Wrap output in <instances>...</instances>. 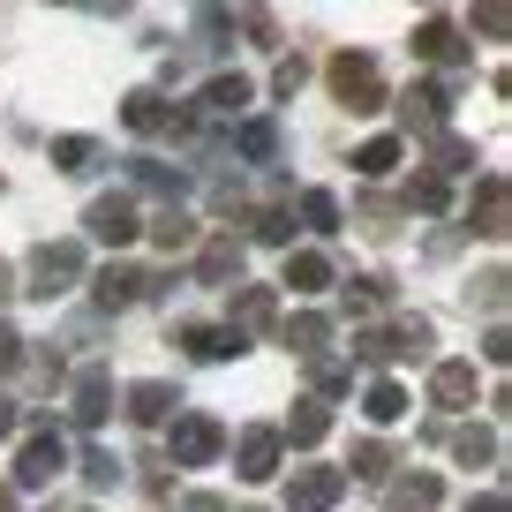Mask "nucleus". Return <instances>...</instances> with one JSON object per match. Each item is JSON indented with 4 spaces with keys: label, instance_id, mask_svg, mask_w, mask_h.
Returning a JSON list of instances; mask_svg holds the SVG:
<instances>
[{
    "label": "nucleus",
    "instance_id": "obj_1",
    "mask_svg": "<svg viewBox=\"0 0 512 512\" xmlns=\"http://www.w3.org/2000/svg\"><path fill=\"white\" fill-rule=\"evenodd\" d=\"M324 83H332V98H339V106H354V113H377L384 106V76H377L369 53H339V61L324 68Z\"/></svg>",
    "mask_w": 512,
    "mask_h": 512
},
{
    "label": "nucleus",
    "instance_id": "obj_2",
    "mask_svg": "<svg viewBox=\"0 0 512 512\" xmlns=\"http://www.w3.org/2000/svg\"><path fill=\"white\" fill-rule=\"evenodd\" d=\"M76 279H83V249H76V241H38V249H31V287H23V294L53 302V294H68Z\"/></svg>",
    "mask_w": 512,
    "mask_h": 512
},
{
    "label": "nucleus",
    "instance_id": "obj_3",
    "mask_svg": "<svg viewBox=\"0 0 512 512\" xmlns=\"http://www.w3.org/2000/svg\"><path fill=\"white\" fill-rule=\"evenodd\" d=\"M166 452H174V467H211L226 452V430L211 415H174V430H166Z\"/></svg>",
    "mask_w": 512,
    "mask_h": 512
},
{
    "label": "nucleus",
    "instance_id": "obj_4",
    "mask_svg": "<svg viewBox=\"0 0 512 512\" xmlns=\"http://www.w3.org/2000/svg\"><path fill=\"white\" fill-rule=\"evenodd\" d=\"M61 467H68L61 430H31V437H23V452H16V490H46Z\"/></svg>",
    "mask_w": 512,
    "mask_h": 512
},
{
    "label": "nucleus",
    "instance_id": "obj_5",
    "mask_svg": "<svg viewBox=\"0 0 512 512\" xmlns=\"http://www.w3.org/2000/svg\"><path fill=\"white\" fill-rule=\"evenodd\" d=\"M83 226H91V234L106 241V249H128V241L144 234V219H136V196H121V189H113V196H98V204L83 211Z\"/></svg>",
    "mask_w": 512,
    "mask_h": 512
},
{
    "label": "nucleus",
    "instance_id": "obj_6",
    "mask_svg": "<svg viewBox=\"0 0 512 512\" xmlns=\"http://www.w3.org/2000/svg\"><path fill=\"white\" fill-rule=\"evenodd\" d=\"M347 490V467H294L287 482V512H332Z\"/></svg>",
    "mask_w": 512,
    "mask_h": 512
},
{
    "label": "nucleus",
    "instance_id": "obj_7",
    "mask_svg": "<svg viewBox=\"0 0 512 512\" xmlns=\"http://www.w3.org/2000/svg\"><path fill=\"white\" fill-rule=\"evenodd\" d=\"M121 121L136 128V136H159V128H174V136H189V128H196V113H174V106H166L159 91H128Z\"/></svg>",
    "mask_w": 512,
    "mask_h": 512
},
{
    "label": "nucleus",
    "instance_id": "obj_8",
    "mask_svg": "<svg viewBox=\"0 0 512 512\" xmlns=\"http://www.w3.org/2000/svg\"><path fill=\"white\" fill-rule=\"evenodd\" d=\"M234 475H241V482H272V475H279V430H264V422H256V430H241V437H234Z\"/></svg>",
    "mask_w": 512,
    "mask_h": 512
},
{
    "label": "nucleus",
    "instance_id": "obj_9",
    "mask_svg": "<svg viewBox=\"0 0 512 512\" xmlns=\"http://www.w3.org/2000/svg\"><path fill=\"white\" fill-rule=\"evenodd\" d=\"M467 219H475V234H482V241H505V234H512L505 174H482V181H475V204H467Z\"/></svg>",
    "mask_w": 512,
    "mask_h": 512
},
{
    "label": "nucleus",
    "instance_id": "obj_10",
    "mask_svg": "<svg viewBox=\"0 0 512 512\" xmlns=\"http://www.w3.org/2000/svg\"><path fill=\"white\" fill-rule=\"evenodd\" d=\"M430 407L467 415V407H475V362H437L430 369Z\"/></svg>",
    "mask_w": 512,
    "mask_h": 512
},
{
    "label": "nucleus",
    "instance_id": "obj_11",
    "mask_svg": "<svg viewBox=\"0 0 512 512\" xmlns=\"http://www.w3.org/2000/svg\"><path fill=\"white\" fill-rule=\"evenodd\" d=\"M272 287H234V309H226V332L249 347V332H272Z\"/></svg>",
    "mask_w": 512,
    "mask_h": 512
},
{
    "label": "nucleus",
    "instance_id": "obj_12",
    "mask_svg": "<svg viewBox=\"0 0 512 512\" xmlns=\"http://www.w3.org/2000/svg\"><path fill=\"white\" fill-rule=\"evenodd\" d=\"M445 106H452L445 83H407V98H400L407 128H422V136H445Z\"/></svg>",
    "mask_w": 512,
    "mask_h": 512
},
{
    "label": "nucleus",
    "instance_id": "obj_13",
    "mask_svg": "<svg viewBox=\"0 0 512 512\" xmlns=\"http://www.w3.org/2000/svg\"><path fill=\"white\" fill-rule=\"evenodd\" d=\"M68 415H76V430H98V422L113 415V377H106V369H83V377H76Z\"/></svg>",
    "mask_w": 512,
    "mask_h": 512
},
{
    "label": "nucleus",
    "instance_id": "obj_14",
    "mask_svg": "<svg viewBox=\"0 0 512 512\" xmlns=\"http://www.w3.org/2000/svg\"><path fill=\"white\" fill-rule=\"evenodd\" d=\"M324 437H332V407H324V400H294V415H287V430H279V445L317 452Z\"/></svg>",
    "mask_w": 512,
    "mask_h": 512
},
{
    "label": "nucleus",
    "instance_id": "obj_15",
    "mask_svg": "<svg viewBox=\"0 0 512 512\" xmlns=\"http://www.w3.org/2000/svg\"><path fill=\"white\" fill-rule=\"evenodd\" d=\"M144 294H151V279L128 272V264H106V272L91 279V302L98 309H128V302H144Z\"/></svg>",
    "mask_w": 512,
    "mask_h": 512
},
{
    "label": "nucleus",
    "instance_id": "obj_16",
    "mask_svg": "<svg viewBox=\"0 0 512 512\" xmlns=\"http://www.w3.org/2000/svg\"><path fill=\"white\" fill-rule=\"evenodd\" d=\"M174 407H181V392H174V384H159V377L128 384V415L144 422V430H159V422H174Z\"/></svg>",
    "mask_w": 512,
    "mask_h": 512
},
{
    "label": "nucleus",
    "instance_id": "obj_17",
    "mask_svg": "<svg viewBox=\"0 0 512 512\" xmlns=\"http://www.w3.org/2000/svg\"><path fill=\"white\" fill-rule=\"evenodd\" d=\"M415 61H430V68H460V61H467V46H460V31H452L445 16H430V23L415 31Z\"/></svg>",
    "mask_w": 512,
    "mask_h": 512
},
{
    "label": "nucleus",
    "instance_id": "obj_18",
    "mask_svg": "<svg viewBox=\"0 0 512 512\" xmlns=\"http://www.w3.org/2000/svg\"><path fill=\"white\" fill-rule=\"evenodd\" d=\"M279 287L324 294V287H332V256H324V249H287V279H279Z\"/></svg>",
    "mask_w": 512,
    "mask_h": 512
},
{
    "label": "nucleus",
    "instance_id": "obj_19",
    "mask_svg": "<svg viewBox=\"0 0 512 512\" xmlns=\"http://www.w3.org/2000/svg\"><path fill=\"white\" fill-rule=\"evenodd\" d=\"M181 347H189L196 362H226V354H241V339L226 332V324H181Z\"/></svg>",
    "mask_w": 512,
    "mask_h": 512
},
{
    "label": "nucleus",
    "instance_id": "obj_20",
    "mask_svg": "<svg viewBox=\"0 0 512 512\" xmlns=\"http://www.w3.org/2000/svg\"><path fill=\"white\" fill-rule=\"evenodd\" d=\"M437 497H445V482H437V475H407L400 490L384 497V512H437Z\"/></svg>",
    "mask_w": 512,
    "mask_h": 512
},
{
    "label": "nucleus",
    "instance_id": "obj_21",
    "mask_svg": "<svg viewBox=\"0 0 512 512\" xmlns=\"http://www.w3.org/2000/svg\"><path fill=\"white\" fill-rule=\"evenodd\" d=\"M249 98H256V91H249V76H211L196 106H204V113H219V121H226V113H241Z\"/></svg>",
    "mask_w": 512,
    "mask_h": 512
},
{
    "label": "nucleus",
    "instance_id": "obj_22",
    "mask_svg": "<svg viewBox=\"0 0 512 512\" xmlns=\"http://www.w3.org/2000/svg\"><path fill=\"white\" fill-rule=\"evenodd\" d=\"M196 272H204V287H226V279L241 287V241H204V264H196Z\"/></svg>",
    "mask_w": 512,
    "mask_h": 512
},
{
    "label": "nucleus",
    "instance_id": "obj_23",
    "mask_svg": "<svg viewBox=\"0 0 512 512\" xmlns=\"http://www.w3.org/2000/svg\"><path fill=\"white\" fill-rule=\"evenodd\" d=\"M392 166H400V136H369V144L354 151V174L362 181H384Z\"/></svg>",
    "mask_w": 512,
    "mask_h": 512
},
{
    "label": "nucleus",
    "instance_id": "obj_24",
    "mask_svg": "<svg viewBox=\"0 0 512 512\" xmlns=\"http://www.w3.org/2000/svg\"><path fill=\"white\" fill-rule=\"evenodd\" d=\"M362 415L377 422V430H384V422H400V415H407V392H400L392 377H377V384L362 392Z\"/></svg>",
    "mask_w": 512,
    "mask_h": 512
},
{
    "label": "nucleus",
    "instance_id": "obj_25",
    "mask_svg": "<svg viewBox=\"0 0 512 512\" xmlns=\"http://www.w3.org/2000/svg\"><path fill=\"white\" fill-rule=\"evenodd\" d=\"M151 241H159L166 256H174V249H189V241H196V219H189L181 204H166L159 219H151Z\"/></svg>",
    "mask_w": 512,
    "mask_h": 512
},
{
    "label": "nucleus",
    "instance_id": "obj_26",
    "mask_svg": "<svg viewBox=\"0 0 512 512\" xmlns=\"http://www.w3.org/2000/svg\"><path fill=\"white\" fill-rule=\"evenodd\" d=\"M324 339H332V317H317V309L287 317V347H294V354H324Z\"/></svg>",
    "mask_w": 512,
    "mask_h": 512
},
{
    "label": "nucleus",
    "instance_id": "obj_27",
    "mask_svg": "<svg viewBox=\"0 0 512 512\" xmlns=\"http://www.w3.org/2000/svg\"><path fill=\"white\" fill-rule=\"evenodd\" d=\"M302 226L309 234H339V196L332 189H302Z\"/></svg>",
    "mask_w": 512,
    "mask_h": 512
},
{
    "label": "nucleus",
    "instance_id": "obj_28",
    "mask_svg": "<svg viewBox=\"0 0 512 512\" xmlns=\"http://www.w3.org/2000/svg\"><path fill=\"white\" fill-rule=\"evenodd\" d=\"M384 339H392V362H400V354H415V362H422V354H430V317H400Z\"/></svg>",
    "mask_w": 512,
    "mask_h": 512
},
{
    "label": "nucleus",
    "instance_id": "obj_29",
    "mask_svg": "<svg viewBox=\"0 0 512 512\" xmlns=\"http://www.w3.org/2000/svg\"><path fill=\"white\" fill-rule=\"evenodd\" d=\"M452 460H460V467H490L497 460V437L490 430H452Z\"/></svg>",
    "mask_w": 512,
    "mask_h": 512
},
{
    "label": "nucleus",
    "instance_id": "obj_30",
    "mask_svg": "<svg viewBox=\"0 0 512 512\" xmlns=\"http://www.w3.org/2000/svg\"><path fill=\"white\" fill-rule=\"evenodd\" d=\"M407 204H415V211H445L452 204V181L445 174H415V181H407Z\"/></svg>",
    "mask_w": 512,
    "mask_h": 512
},
{
    "label": "nucleus",
    "instance_id": "obj_31",
    "mask_svg": "<svg viewBox=\"0 0 512 512\" xmlns=\"http://www.w3.org/2000/svg\"><path fill=\"white\" fill-rule=\"evenodd\" d=\"M91 159H98L91 136H61V144H53V166H61V174H91Z\"/></svg>",
    "mask_w": 512,
    "mask_h": 512
},
{
    "label": "nucleus",
    "instance_id": "obj_32",
    "mask_svg": "<svg viewBox=\"0 0 512 512\" xmlns=\"http://www.w3.org/2000/svg\"><path fill=\"white\" fill-rule=\"evenodd\" d=\"M467 166H475V151H467V136H452V128H445V136H437V166H430V174H467Z\"/></svg>",
    "mask_w": 512,
    "mask_h": 512
},
{
    "label": "nucleus",
    "instance_id": "obj_33",
    "mask_svg": "<svg viewBox=\"0 0 512 512\" xmlns=\"http://www.w3.org/2000/svg\"><path fill=\"white\" fill-rule=\"evenodd\" d=\"M234 144H241V159H256V166H264V159L279 151V128H272V121H249V128L234 136Z\"/></svg>",
    "mask_w": 512,
    "mask_h": 512
},
{
    "label": "nucleus",
    "instance_id": "obj_34",
    "mask_svg": "<svg viewBox=\"0 0 512 512\" xmlns=\"http://www.w3.org/2000/svg\"><path fill=\"white\" fill-rule=\"evenodd\" d=\"M83 482H91V490H113V482H121V460H113L106 445H91L83 452Z\"/></svg>",
    "mask_w": 512,
    "mask_h": 512
},
{
    "label": "nucleus",
    "instance_id": "obj_35",
    "mask_svg": "<svg viewBox=\"0 0 512 512\" xmlns=\"http://www.w3.org/2000/svg\"><path fill=\"white\" fill-rule=\"evenodd\" d=\"M347 467H354L362 482H384V475H392V452H384L377 437H369V445H354V460H347Z\"/></svg>",
    "mask_w": 512,
    "mask_h": 512
},
{
    "label": "nucleus",
    "instance_id": "obj_36",
    "mask_svg": "<svg viewBox=\"0 0 512 512\" xmlns=\"http://www.w3.org/2000/svg\"><path fill=\"white\" fill-rule=\"evenodd\" d=\"M128 166H136V181H144V189H159L166 204L181 196V174H174V166H159V159H128Z\"/></svg>",
    "mask_w": 512,
    "mask_h": 512
},
{
    "label": "nucleus",
    "instance_id": "obj_37",
    "mask_svg": "<svg viewBox=\"0 0 512 512\" xmlns=\"http://www.w3.org/2000/svg\"><path fill=\"white\" fill-rule=\"evenodd\" d=\"M467 23H475L482 38H505L512 31V8H505V0H475V16H467Z\"/></svg>",
    "mask_w": 512,
    "mask_h": 512
},
{
    "label": "nucleus",
    "instance_id": "obj_38",
    "mask_svg": "<svg viewBox=\"0 0 512 512\" xmlns=\"http://www.w3.org/2000/svg\"><path fill=\"white\" fill-rule=\"evenodd\" d=\"M249 234H256V241H294V219H287V211H256Z\"/></svg>",
    "mask_w": 512,
    "mask_h": 512
},
{
    "label": "nucleus",
    "instance_id": "obj_39",
    "mask_svg": "<svg viewBox=\"0 0 512 512\" xmlns=\"http://www.w3.org/2000/svg\"><path fill=\"white\" fill-rule=\"evenodd\" d=\"M384 294H392V279H354V287H347V309L362 317V309H377Z\"/></svg>",
    "mask_w": 512,
    "mask_h": 512
},
{
    "label": "nucleus",
    "instance_id": "obj_40",
    "mask_svg": "<svg viewBox=\"0 0 512 512\" xmlns=\"http://www.w3.org/2000/svg\"><path fill=\"white\" fill-rule=\"evenodd\" d=\"M302 83H309V61L294 53V61H279V76H272V98H294Z\"/></svg>",
    "mask_w": 512,
    "mask_h": 512
},
{
    "label": "nucleus",
    "instance_id": "obj_41",
    "mask_svg": "<svg viewBox=\"0 0 512 512\" xmlns=\"http://www.w3.org/2000/svg\"><path fill=\"white\" fill-rule=\"evenodd\" d=\"M23 369V339H16V324L0 317V377H16Z\"/></svg>",
    "mask_w": 512,
    "mask_h": 512
},
{
    "label": "nucleus",
    "instance_id": "obj_42",
    "mask_svg": "<svg viewBox=\"0 0 512 512\" xmlns=\"http://www.w3.org/2000/svg\"><path fill=\"white\" fill-rule=\"evenodd\" d=\"M241 23H249V38H264V46H279V23L264 16V8H249V16H241Z\"/></svg>",
    "mask_w": 512,
    "mask_h": 512
},
{
    "label": "nucleus",
    "instance_id": "obj_43",
    "mask_svg": "<svg viewBox=\"0 0 512 512\" xmlns=\"http://www.w3.org/2000/svg\"><path fill=\"white\" fill-rule=\"evenodd\" d=\"M475 287H482V302H490V309H505V272H482Z\"/></svg>",
    "mask_w": 512,
    "mask_h": 512
},
{
    "label": "nucleus",
    "instance_id": "obj_44",
    "mask_svg": "<svg viewBox=\"0 0 512 512\" xmlns=\"http://www.w3.org/2000/svg\"><path fill=\"white\" fill-rule=\"evenodd\" d=\"M482 354H490V362H512V339H505V324H490V339H482Z\"/></svg>",
    "mask_w": 512,
    "mask_h": 512
},
{
    "label": "nucleus",
    "instance_id": "obj_45",
    "mask_svg": "<svg viewBox=\"0 0 512 512\" xmlns=\"http://www.w3.org/2000/svg\"><path fill=\"white\" fill-rule=\"evenodd\" d=\"M0 437H16V400L0 392Z\"/></svg>",
    "mask_w": 512,
    "mask_h": 512
},
{
    "label": "nucleus",
    "instance_id": "obj_46",
    "mask_svg": "<svg viewBox=\"0 0 512 512\" xmlns=\"http://www.w3.org/2000/svg\"><path fill=\"white\" fill-rule=\"evenodd\" d=\"M76 8H91V16H121L128 0H76Z\"/></svg>",
    "mask_w": 512,
    "mask_h": 512
},
{
    "label": "nucleus",
    "instance_id": "obj_47",
    "mask_svg": "<svg viewBox=\"0 0 512 512\" xmlns=\"http://www.w3.org/2000/svg\"><path fill=\"white\" fill-rule=\"evenodd\" d=\"M467 512H505V497L490 490V497H475V505H467Z\"/></svg>",
    "mask_w": 512,
    "mask_h": 512
},
{
    "label": "nucleus",
    "instance_id": "obj_48",
    "mask_svg": "<svg viewBox=\"0 0 512 512\" xmlns=\"http://www.w3.org/2000/svg\"><path fill=\"white\" fill-rule=\"evenodd\" d=\"M0 512H16V490H0Z\"/></svg>",
    "mask_w": 512,
    "mask_h": 512
},
{
    "label": "nucleus",
    "instance_id": "obj_49",
    "mask_svg": "<svg viewBox=\"0 0 512 512\" xmlns=\"http://www.w3.org/2000/svg\"><path fill=\"white\" fill-rule=\"evenodd\" d=\"M0 294H8V264H0Z\"/></svg>",
    "mask_w": 512,
    "mask_h": 512
}]
</instances>
